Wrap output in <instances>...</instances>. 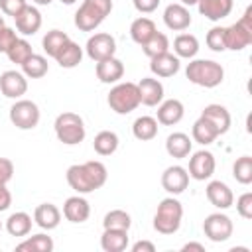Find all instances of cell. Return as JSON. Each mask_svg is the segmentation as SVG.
<instances>
[{"label": "cell", "instance_id": "obj_18", "mask_svg": "<svg viewBox=\"0 0 252 252\" xmlns=\"http://www.w3.org/2000/svg\"><path fill=\"white\" fill-rule=\"evenodd\" d=\"M14 22H16V30L22 33V35H33V33H37L39 32V28H41V12L35 8V6H26L16 18H14Z\"/></svg>", "mask_w": 252, "mask_h": 252}, {"label": "cell", "instance_id": "obj_21", "mask_svg": "<svg viewBox=\"0 0 252 252\" xmlns=\"http://www.w3.org/2000/svg\"><path fill=\"white\" fill-rule=\"evenodd\" d=\"M185 114V106L181 100L177 98H167V100H161L158 104V124H163V126H173L177 122H181Z\"/></svg>", "mask_w": 252, "mask_h": 252}, {"label": "cell", "instance_id": "obj_26", "mask_svg": "<svg viewBox=\"0 0 252 252\" xmlns=\"http://www.w3.org/2000/svg\"><path fill=\"white\" fill-rule=\"evenodd\" d=\"M100 246L104 252H122L128 248V230L122 228H104L100 236Z\"/></svg>", "mask_w": 252, "mask_h": 252}, {"label": "cell", "instance_id": "obj_10", "mask_svg": "<svg viewBox=\"0 0 252 252\" xmlns=\"http://www.w3.org/2000/svg\"><path fill=\"white\" fill-rule=\"evenodd\" d=\"M85 51L87 55L96 63V61H102L106 57H112L116 53V39L110 35V33H104V32H98L94 35H91L87 39V45H85Z\"/></svg>", "mask_w": 252, "mask_h": 252}, {"label": "cell", "instance_id": "obj_46", "mask_svg": "<svg viewBox=\"0 0 252 252\" xmlns=\"http://www.w3.org/2000/svg\"><path fill=\"white\" fill-rule=\"evenodd\" d=\"M132 4L140 14H152L154 10H158L159 0H132Z\"/></svg>", "mask_w": 252, "mask_h": 252}, {"label": "cell", "instance_id": "obj_54", "mask_svg": "<svg viewBox=\"0 0 252 252\" xmlns=\"http://www.w3.org/2000/svg\"><path fill=\"white\" fill-rule=\"evenodd\" d=\"M0 230H2V222H0Z\"/></svg>", "mask_w": 252, "mask_h": 252}, {"label": "cell", "instance_id": "obj_47", "mask_svg": "<svg viewBox=\"0 0 252 252\" xmlns=\"http://www.w3.org/2000/svg\"><path fill=\"white\" fill-rule=\"evenodd\" d=\"M10 205H12V193L8 191L6 183H0V213L8 211Z\"/></svg>", "mask_w": 252, "mask_h": 252}, {"label": "cell", "instance_id": "obj_39", "mask_svg": "<svg viewBox=\"0 0 252 252\" xmlns=\"http://www.w3.org/2000/svg\"><path fill=\"white\" fill-rule=\"evenodd\" d=\"M232 177L242 183V185H250L252 183V158L250 156H240L234 165H232Z\"/></svg>", "mask_w": 252, "mask_h": 252}, {"label": "cell", "instance_id": "obj_15", "mask_svg": "<svg viewBox=\"0 0 252 252\" xmlns=\"http://www.w3.org/2000/svg\"><path fill=\"white\" fill-rule=\"evenodd\" d=\"M96 77L100 83L104 85H112V83H118L122 77H124V63L118 59V57H106L102 61H96Z\"/></svg>", "mask_w": 252, "mask_h": 252}, {"label": "cell", "instance_id": "obj_14", "mask_svg": "<svg viewBox=\"0 0 252 252\" xmlns=\"http://www.w3.org/2000/svg\"><path fill=\"white\" fill-rule=\"evenodd\" d=\"M205 193H207L209 203H211L213 207L220 209V211L230 209V207H232V203H234V195H232L230 187H228L224 181H219V179L209 181V185H207Z\"/></svg>", "mask_w": 252, "mask_h": 252}, {"label": "cell", "instance_id": "obj_45", "mask_svg": "<svg viewBox=\"0 0 252 252\" xmlns=\"http://www.w3.org/2000/svg\"><path fill=\"white\" fill-rule=\"evenodd\" d=\"M14 175V163L8 158H0V183H8Z\"/></svg>", "mask_w": 252, "mask_h": 252}, {"label": "cell", "instance_id": "obj_38", "mask_svg": "<svg viewBox=\"0 0 252 252\" xmlns=\"http://www.w3.org/2000/svg\"><path fill=\"white\" fill-rule=\"evenodd\" d=\"M102 226L104 228H122V230H130L132 226V219L126 211L122 209H112L104 215L102 219Z\"/></svg>", "mask_w": 252, "mask_h": 252}, {"label": "cell", "instance_id": "obj_28", "mask_svg": "<svg viewBox=\"0 0 252 252\" xmlns=\"http://www.w3.org/2000/svg\"><path fill=\"white\" fill-rule=\"evenodd\" d=\"M156 32H158V30H156L154 20H150V18H146V16H140V18H136V20L130 24V37H132L138 45H144Z\"/></svg>", "mask_w": 252, "mask_h": 252}, {"label": "cell", "instance_id": "obj_29", "mask_svg": "<svg viewBox=\"0 0 252 252\" xmlns=\"http://www.w3.org/2000/svg\"><path fill=\"white\" fill-rule=\"evenodd\" d=\"M132 134L140 142H150L158 136V120L154 116H138L132 124Z\"/></svg>", "mask_w": 252, "mask_h": 252}, {"label": "cell", "instance_id": "obj_16", "mask_svg": "<svg viewBox=\"0 0 252 252\" xmlns=\"http://www.w3.org/2000/svg\"><path fill=\"white\" fill-rule=\"evenodd\" d=\"M63 217L69 222H75V224L85 222L91 217V205H89V201L85 197H81V195H73V197L65 199V203H63Z\"/></svg>", "mask_w": 252, "mask_h": 252}, {"label": "cell", "instance_id": "obj_40", "mask_svg": "<svg viewBox=\"0 0 252 252\" xmlns=\"http://www.w3.org/2000/svg\"><path fill=\"white\" fill-rule=\"evenodd\" d=\"M33 51H32V45H30V41L28 39H24V37H18L16 41H14V45L8 49V59L12 61V63H18V65H22L30 55H32Z\"/></svg>", "mask_w": 252, "mask_h": 252}, {"label": "cell", "instance_id": "obj_5", "mask_svg": "<svg viewBox=\"0 0 252 252\" xmlns=\"http://www.w3.org/2000/svg\"><path fill=\"white\" fill-rule=\"evenodd\" d=\"M53 128H55V136L61 144L65 146H77L85 140V122L83 118L77 114V112H61L55 122H53Z\"/></svg>", "mask_w": 252, "mask_h": 252}, {"label": "cell", "instance_id": "obj_1", "mask_svg": "<svg viewBox=\"0 0 252 252\" xmlns=\"http://www.w3.org/2000/svg\"><path fill=\"white\" fill-rule=\"evenodd\" d=\"M106 177H108L106 165L96 159H91L85 163H75L67 169V183L79 195H87V193L100 189L106 183Z\"/></svg>", "mask_w": 252, "mask_h": 252}, {"label": "cell", "instance_id": "obj_12", "mask_svg": "<svg viewBox=\"0 0 252 252\" xmlns=\"http://www.w3.org/2000/svg\"><path fill=\"white\" fill-rule=\"evenodd\" d=\"M28 91V77L20 71H4L0 75V93L8 98H22Z\"/></svg>", "mask_w": 252, "mask_h": 252}, {"label": "cell", "instance_id": "obj_48", "mask_svg": "<svg viewBox=\"0 0 252 252\" xmlns=\"http://www.w3.org/2000/svg\"><path fill=\"white\" fill-rule=\"evenodd\" d=\"M132 252H156V246L150 240H138L132 244Z\"/></svg>", "mask_w": 252, "mask_h": 252}, {"label": "cell", "instance_id": "obj_11", "mask_svg": "<svg viewBox=\"0 0 252 252\" xmlns=\"http://www.w3.org/2000/svg\"><path fill=\"white\" fill-rule=\"evenodd\" d=\"M215 167H217V161H215V156L209 152V150H199L191 156L189 159V177H193L195 181H205L209 179L213 173H215Z\"/></svg>", "mask_w": 252, "mask_h": 252}, {"label": "cell", "instance_id": "obj_31", "mask_svg": "<svg viewBox=\"0 0 252 252\" xmlns=\"http://www.w3.org/2000/svg\"><path fill=\"white\" fill-rule=\"evenodd\" d=\"M217 138H219V134H217V130L213 128V124H211L209 120H205L203 116H199V118L195 120L193 128H191V140L197 142V144H201V146H209V144H213Z\"/></svg>", "mask_w": 252, "mask_h": 252}, {"label": "cell", "instance_id": "obj_4", "mask_svg": "<svg viewBox=\"0 0 252 252\" xmlns=\"http://www.w3.org/2000/svg\"><path fill=\"white\" fill-rule=\"evenodd\" d=\"M183 219V205L175 197H165L159 201L154 215V228L159 234H173L179 230Z\"/></svg>", "mask_w": 252, "mask_h": 252}, {"label": "cell", "instance_id": "obj_23", "mask_svg": "<svg viewBox=\"0 0 252 252\" xmlns=\"http://www.w3.org/2000/svg\"><path fill=\"white\" fill-rule=\"evenodd\" d=\"M33 222L43 230H53L61 222V211L53 203H41L33 211Z\"/></svg>", "mask_w": 252, "mask_h": 252}, {"label": "cell", "instance_id": "obj_49", "mask_svg": "<svg viewBox=\"0 0 252 252\" xmlns=\"http://www.w3.org/2000/svg\"><path fill=\"white\" fill-rule=\"evenodd\" d=\"M183 252H189V250H197V252H205V246L203 244H199V242H187L183 248H181Z\"/></svg>", "mask_w": 252, "mask_h": 252}, {"label": "cell", "instance_id": "obj_37", "mask_svg": "<svg viewBox=\"0 0 252 252\" xmlns=\"http://www.w3.org/2000/svg\"><path fill=\"white\" fill-rule=\"evenodd\" d=\"M142 51H144V55H148L150 59L156 57V55H159V53L169 51V39H167V35L161 33V32H156V33L142 45Z\"/></svg>", "mask_w": 252, "mask_h": 252}, {"label": "cell", "instance_id": "obj_53", "mask_svg": "<svg viewBox=\"0 0 252 252\" xmlns=\"http://www.w3.org/2000/svg\"><path fill=\"white\" fill-rule=\"evenodd\" d=\"M0 28H4V18L0 16Z\"/></svg>", "mask_w": 252, "mask_h": 252}, {"label": "cell", "instance_id": "obj_25", "mask_svg": "<svg viewBox=\"0 0 252 252\" xmlns=\"http://www.w3.org/2000/svg\"><path fill=\"white\" fill-rule=\"evenodd\" d=\"M191 148H193V140L185 132H173L165 140V152L175 159L187 158L191 154Z\"/></svg>", "mask_w": 252, "mask_h": 252}, {"label": "cell", "instance_id": "obj_2", "mask_svg": "<svg viewBox=\"0 0 252 252\" xmlns=\"http://www.w3.org/2000/svg\"><path fill=\"white\" fill-rule=\"evenodd\" d=\"M185 77L197 87L215 89L222 83L224 69L220 63H217L213 59H193L185 67Z\"/></svg>", "mask_w": 252, "mask_h": 252}, {"label": "cell", "instance_id": "obj_33", "mask_svg": "<svg viewBox=\"0 0 252 252\" xmlns=\"http://www.w3.org/2000/svg\"><path fill=\"white\" fill-rule=\"evenodd\" d=\"M32 217L24 211H18V213H12L8 219H6V230L12 234V236H28L30 230H32Z\"/></svg>", "mask_w": 252, "mask_h": 252}, {"label": "cell", "instance_id": "obj_36", "mask_svg": "<svg viewBox=\"0 0 252 252\" xmlns=\"http://www.w3.org/2000/svg\"><path fill=\"white\" fill-rule=\"evenodd\" d=\"M69 39H71V37H69L65 32H61V30H51V32H47V33L43 35L41 45H43V51H45L49 57L55 59V55L61 51V47H63Z\"/></svg>", "mask_w": 252, "mask_h": 252}, {"label": "cell", "instance_id": "obj_13", "mask_svg": "<svg viewBox=\"0 0 252 252\" xmlns=\"http://www.w3.org/2000/svg\"><path fill=\"white\" fill-rule=\"evenodd\" d=\"M189 185V173L185 167L181 165H169L163 173H161V187L169 193V195H179L187 189Z\"/></svg>", "mask_w": 252, "mask_h": 252}, {"label": "cell", "instance_id": "obj_9", "mask_svg": "<svg viewBox=\"0 0 252 252\" xmlns=\"http://www.w3.org/2000/svg\"><path fill=\"white\" fill-rule=\"evenodd\" d=\"M232 230H234L232 220L224 213H211L203 220V232L213 242H224V240H228L232 236Z\"/></svg>", "mask_w": 252, "mask_h": 252}, {"label": "cell", "instance_id": "obj_32", "mask_svg": "<svg viewBox=\"0 0 252 252\" xmlns=\"http://www.w3.org/2000/svg\"><path fill=\"white\" fill-rule=\"evenodd\" d=\"M118 144L120 140L112 130H100L93 140V148L98 156H112L118 150Z\"/></svg>", "mask_w": 252, "mask_h": 252}, {"label": "cell", "instance_id": "obj_27", "mask_svg": "<svg viewBox=\"0 0 252 252\" xmlns=\"http://www.w3.org/2000/svg\"><path fill=\"white\" fill-rule=\"evenodd\" d=\"M81 59H83V47L79 45V43H75V41H67L63 47H61V51L55 55V61L59 63V67H63V69H73V67H77L79 63H81Z\"/></svg>", "mask_w": 252, "mask_h": 252}, {"label": "cell", "instance_id": "obj_24", "mask_svg": "<svg viewBox=\"0 0 252 252\" xmlns=\"http://www.w3.org/2000/svg\"><path fill=\"white\" fill-rule=\"evenodd\" d=\"M201 116L213 124V128L217 130L219 136L220 134H226L228 128H230V112L222 104H207L203 108Z\"/></svg>", "mask_w": 252, "mask_h": 252}, {"label": "cell", "instance_id": "obj_43", "mask_svg": "<svg viewBox=\"0 0 252 252\" xmlns=\"http://www.w3.org/2000/svg\"><path fill=\"white\" fill-rule=\"evenodd\" d=\"M26 6H28L26 0H0V10L6 16H12V18H16Z\"/></svg>", "mask_w": 252, "mask_h": 252}, {"label": "cell", "instance_id": "obj_7", "mask_svg": "<svg viewBox=\"0 0 252 252\" xmlns=\"http://www.w3.org/2000/svg\"><path fill=\"white\" fill-rule=\"evenodd\" d=\"M224 43L232 51H240L252 43V6L246 8L236 24L224 28Z\"/></svg>", "mask_w": 252, "mask_h": 252}, {"label": "cell", "instance_id": "obj_6", "mask_svg": "<svg viewBox=\"0 0 252 252\" xmlns=\"http://www.w3.org/2000/svg\"><path fill=\"white\" fill-rule=\"evenodd\" d=\"M106 100H108V106L116 114H130L132 110H136L140 106V91H138V85L132 83V81L116 83L110 89Z\"/></svg>", "mask_w": 252, "mask_h": 252}, {"label": "cell", "instance_id": "obj_22", "mask_svg": "<svg viewBox=\"0 0 252 252\" xmlns=\"http://www.w3.org/2000/svg\"><path fill=\"white\" fill-rule=\"evenodd\" d=\"M232 6H234V0H199L197 2L199 14L211 22H220L222 18H226L232 12Z\"/></svg>", "mask_w": 252, "mask_h": 252}, {"label": "cell", "instance_id": "obj_19", "mask_svg": "<svg viewBox=\"0 0 252 252\" xmlns=\"http://www.w3.org/2000/svg\"><path fill=\"white\" fill-rule=\"evenodd\" d=\"M181 63H179V57L165 51V53H159L156 57L150 59V71L159 77V79H167V77H173L177 71H179Z\"/></svg>", "mask_w": 252, "mask_h": 252}, {"label": "cell", "instance_id": "obj_50", "mask_svg": "<svg viewBox=\"0 0 252 252\" xmlns=\"http://www.w3.org/2000/svg\"><path fill=\"white\" fill-rule=\"evenodd\" d=\"M32 2H35L37 6H49L53 0H32Z\"/></svg>", "mask_w": 252, "mask_h": 252}, {"label": "cell", "instance_id": "obj_51", "mask_svg": "<svg viewBox=\"0 0 252 252\" xmlns=\"http://www.w3.org/2000/svg\"><path fill=\"white\" fill-rule=\"evenodd\" d=\"M199 0H181V4L183 6H193V4H197Z\"/></svg>", "mask_w": 252, "mask_h": 252}, {"label": "cell", "instance_id": "obj_44", "mask_svg": "<svg viewBox=\"0 0 252 252\" xmlns=\"http://www.w3.org/2000/svg\"><path fill=\"white\" fill-rule=\"evenodd\" d=\"M16 39H18V35L12 28H8V26L0 28V53H8V49L14 45Z\"/></svg>", "mask_w": 252, "mask_h": 252}, {"label": "cell", "instance_id": "obj_20", "mask_svg": "<svg viewBox=\"0 0 252 252\" xmlns=\"http://www.w3.org/2000/svg\"><path fill=\"white\" fill-rule=\"evenodd\" d=\"M136 85H138V91H140V104L158 106L163 100V85L159 83V79L144 77Z\"/></svg>", "mask_w": 252, "mask_h": 252}, {"label": "cell", "instance_id": "obj_17", "mask_svg": "<svg viewBox=\"0 0 252 252\" xmlns=\"http://www.w3.org/2000/svg\"><path fill=\"white\" fill-rule=\"evenodd\" d=\"M163 24L173 32H183L191 26V12L183 4H169L163 10Z\"/></svg>", "mask_w": 252, "mask_h": 252}, {"label": "cell", "instance_id": "obj_34", "mask_svg": "<svg viewBox=\"0 0 252 252\" xmlns=\"http://www.w3.org/2000/svg\"><path fill=\"white\" fill-rule=\"evenodd\" d=\"M53 246H55L53 244V238L47 236V234H43V232H39V234H33L30 238L22 240L16 246V250L18 252H51Z\"/></svg>", "mask_w": 252, "mask_h": 252}, {"label": "cell", "instance_id": "obj_52", "mask_svg": "<svg viewBox=\"0 0 252 252\" xmlns=\"http://www.w3.org/2000/svg\"><path fill=\"white\" fill-rule=\"evenodd\" d=\"M61 2H63V4H67V6H71V4H75L77 0H61Z\"/></svg>", "mask_w": 252, "mask_h": 252}, {"label": "cell", "instance_id": "obj_3", "mask_svg": "<svg viewBox=\"0 0 252 252\" xmlns=\"http://www.w3.org/2000/svg\"><path fill=\"white\" fill-rule=\"evenodd\" d=\"M112 12V0H83L75 12V26L81 32L96 30Z\"/></svg>", "mask_w": 252, "mask_h": 252}, {"label": "cell", "instance_id": "obj_35", "mask_svg": "<svg viewBox=\"0 0 252 252\" xmlns=\"http://www.w3.org/2000/svg\"><path fill=\"white\" fill-rule=\"evenodd\" d=\"M22 73L28 77V79H41L47 71H49V63L43 55H37V53H32L22 65Z\"/></svg>", "mask_w": 252, "mask_h": 252}, {"label": "cell", "instance_id": "obj_41", "mask_svg": "<svg viewBox=\"0 0 252 252\" xmlns=\"http://www.w3.org/2000/svg\"><path fill=\"white\" fill-rule=\"evenodd\" d=\"M205 41H207V47H209V49H213V51H217V53L224 51V49H226V43H224V28H222V26L211 28V30L207 32Z\"/></svg>", "mask_w": 252, "mask_h": 252}, {"label": "cell", "instance_id": "obj_42", "mask_svg": "<svg viewBox=\"0 0 252 252\" xmlns=\"http://www.w3.org/2000/svg\"><path fill=\"white\" fill-rule=\"evenodd\" d=\"M236 211L242 219H252V193L246 191L236 199Z\"/></svg>", "mask_w": 252, "mask_h": 252}, {"label": "cell", "instance_id": "obj_30", "mask_svg": "<svg viewBox=\"0 0 252 252\" xmlns=\"http://www.w3.org/2000/svg\"><path fill=\"white\" fill-rule=\"evenodd\" d=\"M173 51L179 59H193L199 51V39L193 33H179L173 39Z\"/></svg>", "mask_w": 252, "mask_h": 252}, {"label": "cell", "instance_id": "obj_8", "mask_svg": "<svg viewBox=\"0 0 252 252\" xmlns=\"http://www.w3.org/2000/svg\"><path fill=\"white\" fill-rule=\"evenodd\" d=\"M41 112L39 106L33 100L28 98H18L12 106H10V122L20 128V130H32L39 124Z\"/></svg>", "mask_w": 252, "mask_h": 252}]
</instances>
